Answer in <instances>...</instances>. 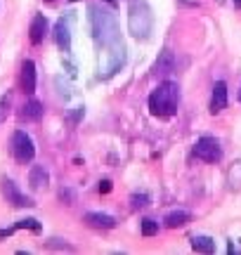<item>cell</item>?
I'll return each mask as SVG.
<instances>
[{
	"label": "cell",
	"instance_id": "cell-1",
	"mask_svg": "<svg viewBox=\"0 0 241 255\" xmlns=\"http://www.w3.org/2000/svg\"><path fill=\"white\" fill-rule=\"evenodd\" d=\"M90 24H93V36L100 45H112L119 43V26L114 14H109V9L100 7V5H90Z\"/></svg>",
	"mask_w": 241,
	"mask_h": 255
},
{
	"label": "cell",
	"instance_id": "cell-2",
	"mask_svg": "<svg viewBox=\"0 0 241 255\" xmlns=\"http://www.w3.org/2000/svg\"><path fill=\"white\" fill-rule=\"evenodd\" d=\"M177 102H180V90L175 83H161L149 97V111L158 119H170L177 111Z\"/></svg>",
	"mask_w": 241,
	"mask_h": 255
},
{
	"label": "cell",
	"instance_id": "cell-3",
	"mask_svg": "<svg viewBox=\"0 0 241 255\" xmlns=\"http://www.w3.org/2000/svg\"><path fill=\"white\" fill-rule=\"evenodd\" d=\"M128 26L130 33L137 40H147L151 28H154V14L144 0H132L130 2V14H128Z\"/></svg>",
	"mask_w": 241,
	"mask_h": 255
},
{
	"label": "cell",
	"instance_id": "cell-4",
	"mask_svg": "<svg viewBox=\"0 0 241 255\" xmlns=\"http://www.w3.org/2000/svg\"><path fill=\"white\" fill-rule=\"evenodd\" d=\"M125 62V47L123 43H112V45H102L100 50V76L102 78H109L119 71Z\"/></svg>",
	"mask_w": 241,
	"mask_h": 255
},
{
	"label": "cell",
	"instance_id": "cell-5",
	"mask_svg": "<svg viewBox=\"0 0 241 255\" xmlns=\"http://www.w3.org/2000/svg\"><path fill=\"white\" fill-rule=\"evenodd\" d=\"M12 156L17 158L19 163H31L33 161V156H36V146H33V139L26 135V132H21L17 130L14 135H12Z\"/></svg>",
	"mask_w": 241,
	"mask_h": 255
},
{
	"label": "cell",
	"instance_id": "cell-6",
	"mask_svg": "<svg viewBox=\"0 0 241 255\" xmlns=\"http://www.w3.org/2000/svg\"><path fill=\"white\" fill-rule=\"evenodd\" d=\"M194 154H196V158H201L206 163H218V161L223 158V149L218 144V139H213V137H201L194 146Z\"/></svg>",
	"mask_w": 241,
	"mask_h": 255
},
{
	"label": "cell",
	"instance_id": "cell-7",
	"mask_svg": "<svg viewBox=\"0 0 241 255\" xmlns=\"http://www.w3.org/2000/svg\"><path fill=\"white\" fill-rule=\"evenodd\" d=\"M2 194H5V199H7V203H12L14 208H24V206H33V201L28 199V196H24L21 191L17 189V184L12 182V180H5L2 182Z\"/></svg>",
	"mask_w": 241,
	"mask_h": 255
},
{
	"label": "cell",
	"instance_id": "cell-8",
	"mask_svg": "<svg viewBox=\"0 0 241 255\" xmlns=\"http://www.w3.org/2000/svg\"><path fill=\"white\" fill-rule=\"evenodd\" d=\"M227 107V85L218 81L213 85V97H211V114H220Z\"/></svg>",
	"mask_w": 241,
	"mask_h": 255
},
{
	"label": "cell",
	"instance_id": "cell-9",
	"mask_svg": "<svg viewBox=\"0 0 241 255\" xmlns=\"http://www.w3.org/2000/svg\"><path fill=\"white\" fill-rule=\"evenodd\" d=\"M21 90L28 92V95L36 90V64L31 59H26L21 66Z\"/></svg>",
	"mask_w": 241,
	"mask_h": 255
},
{
	"label": "cell",
	"instance_id": "cell-10",
	"mask_svg": "<svg viewBox=\"0 0 241 255\" xmlns=\"http://www.w3.org/2000/svg\"><path fill=\"white\" fill-rule=\"evenodd\" d=\"M83 220L95 229H114L116 227V220L112 215H104V213H85Z\"/></svg>",
	"mask_w": 241,
	"mask_h": 255
},
{
	"label": "cell",
	"instance_id": "cell-11",
	"mask_svg": "<svg viewBox=\"0 0 241 255\" xmlns=\"http://www.w3.org/2000/svg\"><path fill=\"white\" fill-rule=\"evenodd\" d=\"M45 31H47V19L43 17V14H36L33 21H31V28H28L31 43H33V45H40V43L45 40Z\"/></svg>",
	"mask_w": 241,
	"mask_h": 255
},
{
	"label": "cell",
	"instance_id": "cell-12",
	"mask_svg": "<svg viewBox=\"0 0 241 255\" xmlns=\"http://www.w3.org/2000/svg\"><path fill=\"white\" fill-rule=\"evenodd\" d=\"M55 38H57V45L62 47L64 52H69V50H71V33H69V24H66L64 19H62V21H57Z\"/></svg>",
	"mask_w": 241,
	"mask_h": 255
},
{
	"label": "cell",
	"instance_id": "cell-13",
	"mask_svg": "<svg viewBox=\"0 0 241 255\" xmlns=\"http://www.w3.org/2000/svg\"><path fill=\"white\" fill-rule=\"evenodd\" d=\"M173 69H175V57H173L170 50H163L161 57H158L156 66H154V71H156V76H168Z\"/></svg>",
	"mask_w": 241,
	"mask_h": 255
},
{
	"label": "cell",
	"instance_id": "cell-14",
	"mask_svg": "<svg viewBox=\"0 0 241 255\" xmlns=\"http://www.w3.org/2000/svg\"><path fill=\"white\" fill-rule=\"evenodd\" d=\"M19 116L24 121H40L43 119V104L38 100H31L26 102L24 107H21V111H19Z\"/></svg>",
	"mask_w": 241,
	"mask_h": 255
},
{
	"label": "cell",
	"instance_id": "cell-15",
	"mask_svg": "<svg viewBox=\"0 0 241 255\" xmlns=\"http://www.w3.org/2000/svg\"><path fill=\"white\" fill-rule=\"evenodd\" d=\"M47 180H50V175H47V170L43 168V165H33V168H31L28 182H31L33 189H43V187H47Z\"/></svg>",
	"mask_w": 241,
	"mask_h": 255
},
{
	"label": "cell",
	"instance_id": "cell-16",
	"mask_svg": "<svg viewBox=\"0 0 241 255\" xmlns=\"http://www.w3.org/2000/svg\"><path fill=\"white\" fill-rule=\"evenodd\" d=\"M192 220V215L187 213V210H173V213H168L166 215V227H170V229H175V227H185L187 222Z\"/></svg>",
	"mask_w": 241,
	"mask_h": 255
},
{
	"label": "cell",
	"instance_id": "cell-17",
	"mask_svg": "<svg viewBox=\"0 0 241 255\" xmlns=\"http://www.w3.org/2000/svg\"><path fill=\"white\" fill-rule=\"evenodd\" d=\"M192 248H194V251H199V253H213V251H215V241L211 237H204V234H201V237L192 239Z\"/></svg>",
	"mask_w": 241,
	"mask_h": 255
},
{
	"label": "cell",
	"instance_id": "cell-18",
	"mask_svg": "<svg viewBox=\"0 0 241 255\" xmlns=\"http://www.w3.org/2000/svg\"><path fill=\"white\" fill-rule=\"evenodd\" d=\"M227 184H230L232 189H241V161L232 163L230 173H227Z\"/></svg>",
	"mask_w": 241,
	"mask_h": 255
},
{
	"label": "cell",
	"instance_id": "cell-19",
	"mask_svg": "<svg viewBox=\"0 0 241 255\" xmlns=\"http://www.w3.org/2000/svg\"><path fill=\"white\" fill-rule=\"evenodd\" d=\"M14 229H31V232H36V234H40V222L33 218L28 220H19L17 225H14Z\"/></svg>",
	"mask_w": 241,
	"mask_h": 255
},
{
	"label": "cell",
	"instance_id": "cell-20",
	"mask_svg": "<svg viewBox=\"0 0 241 255\" xmlns=\"http://www.w3.org/2000/svg\"><path fill=\"white\" fill-rule=\"evenodd\" d=\"M156 232H158V222H154L151 218L142 220V234H144V237H154Z\"/></svg>",
	"mask_w": 241,
	"mask_h": 255
},
{
	"label": "cell",
	"instance_id": "cell-21",
	"mask_svg": "<svg viewBox=\"0 0 241 255\" xmlns=\"http://www.w3.org/2000/svg\"><path fill=\"white\" fill-rule=\"evenodd\" d=\"M147 203H149V196H144V194H135L132 196V208H142Z\"/></svg>",
	"mask_w": 241,
	"mask_h": 255
},
{
	"label": "cell",
	"instance_id": "cell-22",
	"mask_svg": "<svg viewBox=\"0 0 241 255\" xmlns=\"http://www.w3.org/2000/svg\"><path fill=\"white\" fill-rule=\"evenodd\" d=\"M7 111H9V97H2V100H0V123L5 121Z\"/></svg>",
	"mask_w": 241,
	"mask_h": 255
},
{
	"label": "cell",
	"instance_id": "cell-23",
	"mask_svg": "<svg viewBox=\"0 0 241 255\" xmlns=\"http://www.w3.org/2000/svg\"><path fill=\"white\" fill-rule=\"evenodd\" d=\"M109 191H112V182H109V180H102V182H100V194H109Z\"/></svg>",
	"mask_w": 241,
	"mask_h": 255
},
{
	"label": "cell",
	"instance_id": "cell-24",
	"mask_svg": "<svg viewBox=\"0 0 241 255\" xmlns=\"http://www.w3.org/2000/svg\"><path fill=\"white\" fill-rule=\"evenodd\" d=\"M234 7H237V9H241V0H234Z\"/></svg>",
	"mask_w": 241,
	"mask_h": 255
},
{
	"label": "cell",
	"instance_id": "cell-25",
	"mask_svg": "<svg viewBox=\"0 0 241 255\" xmlns=\"http://www.w3.org/2000/svg\"><path fill=\"white\" fill-rule=\"evenodd\" d=\"M107 2H109V5H112V7H116V0H107Z\"/></svg>",
	"mask_w": 241,
	"mask_h": 255
},
{
	"label": "cell",
	"instance_id": "cell-26",
	"mask_svg": "<svg viewBox=\"0 0 241 255\" xmlns=\"http://www.w3.org/2000/svg\"><path fill=\"white\" fill-rule=\"evenodd\" d=\"M239 100H241V92H239Z\"/></svg>",
	"mask_w": 241,
	"mask_h": 255
}]
</instances>
